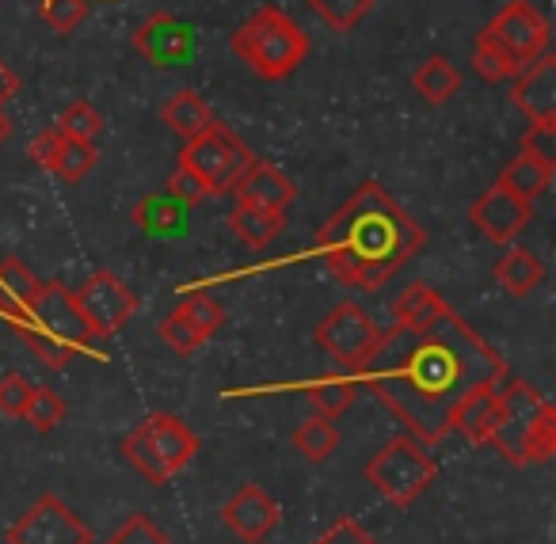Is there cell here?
<instances>
[{"label": "cell", "mask_w": 556, "mask_h": 544, "mask_svg": "<svg viewBox=\"0 0 556 544\" xmlns=\"http://www.w3.org/2000/svg\"><path fill=\"white\" fill-rule=\"evenodd\" d=\"M507 362L484 343L454 308L424 324H393L358 369L363 389L393 412V419L427 450L450 434L457 404L480 384L507 381Z\"/></svg>", "instance_id": "1"}, {"label": "cell", "mask_w": 556, "mask_h": 544, "mask_svg": "<svg viewBox=\"0 0 556 544\" xmlns=\"http://www.w3.org/2000/svg\"><path fill=\"white\" fill-rule=\"evenodd\" d=\"M427 244L424 229L381 184L366 179L325 222L317 252L336 282L351 290H378Z\"/></svg>", "instance_id": "2"}, {"label": "cell", "mask_w": 556, "mask_h": 544, "mask_svg": "<svg viewBox=\"0 0 556 544\" xmlns=\"http://www.w3.org/2000/svg\"><path fill=\"white\" fill-rule=\"evenodd\" d=\"M31 354L50 369L70 366L77 354H92L100 339L92 336L88 320L80 316L73 290H65V282H42L35 301L24 308L20 320H12Z\"/></svg>", "instance_id": "3"}, {"label": "cell", "mask_w": 556, "mask_h": 544, "mask_svg": "<svg viewBox=\"0 0 556 544\" xmlns=\"http://www.w3.org/2000/svg\"><path fill=\"white\" fill-rule=\"evenodd\" d=\"M488 445L500 450L510 465H541L556 453V412L533 384L507 377L500 384V415L488 434Z\"/></svg>", "instance_id": "4"}, {"label": "cell", "mask_w": 556, "mask_h": 544, "mask_svg": "<svg viewBox=\"0 0 556 544\" xmlns=\"http://www.w3.org/2000/svg\"><path fill=\"white\" fill-rule=\"evenodd\" d=\"M232 54L263 80H282L305 62L309 54V39L298 27L294 16H287L275 4H263L255 9L244 24L232 31Z\"/></svg>", "instance_id": "5"}, {"label": "cell", "mask_w": 556, "mask_h": 544, "mask_svg": "<svg viewBox=\"0 0 556 544\" xmlns=\"http://www.w3.org/2000/svg\"><path fill=\"white\" fill-rule=\"evenodd\" d=\"M199 453V434L179 415L156 412L141 419L123 442V457L146 476L149 483H168L184 472Z\"/></svg>", "instance_id": "6"}, {"label": "cell", "mask_w": 556, "mask_h": 544, "mask_svg": "<svg viewBox=\"0 0 556 544\" xmlns=\"http://www.w3.org/2000/svg\"><path fill=\"white\" fill-rule=\"evenodd\" d=\"M363 476L393 506H412L434 483L439 465H434V457L427 453L424 442H416L412 434H401L366 460Z\"/></svg>", "instance_id": "7"}, {"label": "cell", "mask_w": 556, "mask_h": 544, "mask_svg": "<svg viewBox=\"0 0 556 544\" xmlns=\"http://www.w3.org/2000/svg\"><path fill=\"white\" fill-rule=\"evenodd\" d=\"M477 39L484 47H492L515 73H522L541 54H548L553 31H548V20L538 4H530V0H507Z\"/></svg>", "instance_id": "8"}, {"label": "cell", "mask_w": 556, "mask_h": 544, "mask_svg": "<svg viewBox=\"0 0 556 544\" xmlns=\"http://www.w3.org/2000/svg\"><path fill=\"white\" fill-rule=\"evenodd\" d=\"M176 164L191 168L206 184L210 194H229L232 184L255 164V153L225 123H214L199 138L187 141V149L179 153Z\"/></svg>", "instance_id": "9"}, {"label": "cell", "mask_w": 556, "mask_h": 544, "mask_svg": "<svg viewBox=\"0 0 556 544\" xmlns=\"http://www.w3.org/2000/svg\"><path fill=\"white\" fill-rule=\"evenodd\" d=\"M9 544H92V529L80 521L77 510L62 503L54 491L39 495L24 514L16 518V526L4 533Z\"/></svg>", "instance_id": "10"}, {"label": "cell", "mask_w": 556, "mask_h": 544, "mask_svg": "<svg viewBox=\"0 0 556 544\" xmlns=\"http://www.w3.org/2000/svg\"><path fill=\"white\" fill-rule=\"evenodd\" d=\"M313 336H317V343L325 346L340 366H348L358 374L363 362L370 358V351L378 346L381 328L355 305V301H343V305H336L332 313L317 324Z\"/></svg>", "instance_id": "11"}, {"label": "cell", "mask_w": 556, "mask_h": 544, "mask_svg": "<svg viewBox=\"0 0 556 544\" xmlns=\"http://www.w3.org/2000/svg\"><path fill=\"white\" fill-rule=\"evenodd\" d=\"M73 301H77L80 316L88 320L96 339H111L141 305L138 293H130V286L118 282V275H111V270H96V275L73 293Z\"/></svg>", "instance_id": "12"}, {"label": "cell", "mask_w": 556, "mask_h": 544, "mask_svg": "<svg viewBox=\"0 0 556 544\" xmlns=\"http://www.w3.org/2000/svg\"><path fill=\"white\" fill-rule=\"evenodd\" d=\"M130 47L146 58L156 69H179V65L194 62L199 50V35L187 20H179L176 12H153L138 31L130 35Z\"/></svg>", "instance_id": "13"}, {"label": "cell", "mask_w": 556, "mask_h": 544, "mask_svg": "<svg viewBox=\"0 0 556 544\" xmlns=\"http://www.w3.org/2000/svg\"><path fill=\"white\" fill-rule=\"evenodd\" d=\"M31 161L42 164V168L62 179V184H80V179L96 168V161H100V149H96L92 141L65 138L58 126H50V130H42L39 138L31 141Z\"/></svg>", "instance_id": "14"}, {"label": "cell", "mask_w": 556, "mask_h": 544, "mask_svg": "<svg viewBox=\"0 0 556 544\" xmlns=\"http://www.w3.org/2000/svg\"><path fill=\"white\" fill-rule=\"evenodd\" d=\"M530 217H533V202L515 199V194L503 191L500 184L488 187V191L480 194V199L472 202V210H469V222L477 225L488 240H495V244H507V240H515L518 232L530 225Z\"/></svg>", "instance_id": "15"}, {"label": "cell", "mask_w": 556, "mask_h": 544, "mask_svg": "<svg viewBox=\"0 0 556 544\" xmlns=\"http://www.w3.org/2000/svg\"><path fill=\"white\" fill-rule=\"evenodd\" d=\"M510 103L522 111L530 123L556 118V58L541 54L533 65L510 77Z\"/></svg>", "instance_id": "16"}, {"label": "cell", "mask_w": 556, "mask_h": 544, "mask_svg": "<svg viewBox=\"0 0 556 544\" xmlns=\"http://www.w3.org/2000/svg\"><path fill=\"white\" fill-rule=\"evenodd\" d=\"M222 521L248 544H255L278 526V506L260 483H240L237 495L222 506Z\"/></svg>", "instance_id": "17"}, {"label": "cell", "mask_w": 556, "mask_h": 544, "mask_svg": "<svg viewBox=\"0 0 556 544\" xmlns=\"http://www.w3.org/2000/svg\"><path fill=\"white\" fill-rule=\"evenodd\" d=\"M232 194H237V202H252V206L282 210V214H287L290 202L298 199V187L282 168H275V164H267V161H255L252 168L232 184Z\"/></svg>", "instance_id": "18"}, {"label": "cell", "mask_w": 556, "mask_h": 544, "mask_svg": "<svg viewBox=\"0 0 556 544\" xmlns=\"http://www.w3.org/2000/svg\"><path fill=\"white\" fill-rule=\"evenodd\" d=\"M500 384H480L477 392H469V396L457 404L454 419H450V430H457V434L472 445H488L495 415H500Z\"/></svg>", "instance_id": "19"}, {"label": "cell", "mask_w": 556, "mask_h": 544, "mask_svg": "<svg viewBox=\"0 0 556 544\" xmlns=\"http://www.w3.org/2000/svg\"><path fill=\"white\" fill-rule=\"evenodd\" d=\"M134 225L146 237H179L187 229V206L168 191H153L134 206Z\"/></svg>", "instance_id": "20"}, {"label": "cell", "mask_w": 556, "mask_h": 544, "mask_svg": "<svg viewBox=\"0 0 556 544\" xmlns=\"http://www.w3.org/2000/svg\"><path fill=\"white\" fill-rule=\"evenodd\" d=\"M39 275H35L27 263L20 260H0V316L4 320H20L24 316V308L35 301V293H39Z\"/></svg>", "instance_id": "21"}, {"label": "cell", "mask_w": 556, "mask_h": 544, "mask_svg": "<svg viewBox=\"0 0 556 544\" xmlns=\"http://www.w3.org/2000/svg\"><path fill=\"white\" fill-rule=\"evenodd\" d=\"M287 214L282 210H267V206H252V202H237L229 214V229L244 240L248 248H267L270 240L282 232Z\"/></svg>", "instance_id": "22"}, {"label": "cell", "mask_w": 556, "mask_h": 544, "mask_svg": "<svg viewBox=\"0 0 556 544\" xmlns=\"http://www.w3.org/2000/svg\"><path fill=\"white\" fill-rule=\"evenodd\" d=\"M161 118L172 126V130L179 134L184 141L199 138L202 130H210V126L217 123L214 111H210V103L202 100L199 92H191V88H184V92H176L168 103L161 107Z\"/></svg>", "instance_id": "23"}, {"label": "cell", "mask_w": 556, "mask_h": 544, "mask_svg": "<svg viewBox=\"0 0 556 544\" xmlns=\"http://www.w3.org/2000/svg\"><path fill=\"white\" fill-rule=\"evenodd\" d=\"M495 282H500L510 298H526V293H533L545 282V263L533 252H526V248H510V252L495 263Z\"/></svg>", "instance_id": "24"}, {"label": "cell", "mask_w": 556, "mask_h": 544, "mask_svg": "<svg viewBox=\"0 0 556 544\" xmlns=\"http://www.w3.org/2000/svg\"><path fill=\"white\" fill-rule=\"evenodd\" d=\"M553 176H556L553 164H541V161H533V156L518 153L515 161H510L507 168L500 172V187H503V191L515 194V199L533 202L538 194H545V191H548Z\"/></svg>", "instance_id": "25"}, {"label": "cell", "mask_w": 556, "mask_h": 544, "mask_svg": "<svg viewBox=\"0 0 556 544\" xmlns=\"http://www.w3.org/2000/svg\"><path fill=\"white\" fill-rule=\"evenodd\" d=\"M412 88H416L431 107H442V103L454 100V92L462 88V73H457L442 54H434L412 73Z\"/></svg>", "instance_id": "26"}, {"label": "cell", "mask_w": 556, "mask_h": 544, "mask_svg": "<svg viewBox=\"0 0 556 544\" xmlns=\"http://www.w3.org/2000/svg\"><path fill=\"white\" fill-rule=\"evenodd\" d=\"M358 392H363V381L358 377H320L317 384H309V407L313 415H325V419H336V415H343L348 407H355Z\"/></svg>", "instance_id": "27"}, {"label": "cell", "mask_w": 556, "mask_h": 544, "mask_svg": "<svg viewBox=\"0 0 556 544\" xmlns=\"http://www.w3.org/2000/svg\"><path fill=\"white\" fill-rule=\"evenodd\" d=\"M446 308V301L431 290L427 282H412L401 298L393 301V324H424L431 316H439Z\"/></svg>", "instance_id": "28"}, {"label": "cell", "mask_w": 556, "mask_h": 544, "mask_svg": "<svg viewBox=\"0 0 556 544\" xmlns=\"http://www.w3.org/2000/svg\"><path fill=\"white\" fill-rule=\"evenodd\" d=\"M336 442H340V434H336V422L325 419V415H313V419H305L302 427L294 430V450L302 453L305 460H328L336 450Z\"/></svg>", "instance_id": "29"}, {"label": "cell", "mask_w": 556, "mask_h": 544, "mask_svg": "<svg viewBox=\"0 0 556 544\" xmlns=\"http://www.w3.org/2000/svg\"><path fill=\"white\" fill-rule=\"evenodd\" d=\"M54 126L65 134V138L92 141V146L103 138V115L88 100H73L70 107H62V115H58Z\"/></svg>", "instance_id": "30"}, {"label": "cell", "mask_w": 556, "mask_h": 544, "mask_svg": "<svg viewBox=\"0 0 556 544\" xmlns=\"http://www.w3.org/2000/svg\"><path fill=\"white\" fill-rule=\"evenodd\" d=\"M176 308H179V313H184L187 320H191L194 328H199L206 339L214 336V331L225 324V308H222V301H217L214 293H206V290H191V293H184Z\"/></svg>", "instance_id": "31"}, {"label": "cell", "mask_w": 556, "mask_h": 544, "mask_svg": "<svg viewBox=\"0 0 556 544\" xmlns=\"http://www.w3.org/2000/svg\"><path fill=\"white\" fill-rule=\"evenodd\" d=\"M378 0H309V9L325 20L332 31H351Z\"/></svg>", "instance_id": "32"}, {"label": "cell", "mask_w": 556, "mask_h": 544, "mask_svg": "<svg viewBox=\"0 0 556 544\" xmlns=\"http://www.w3.org/2000/svg\"><path fill=\"white\" fill-rule=\"evenodd\" d=\"M62 419H65L62 396H58L54 389H35L31 400H27V407H24V422H27V427L39 430V434H50V430H54Z\"/></svg>", "instance_id": "33"}, {"label": "cell", "mask_w": 556, "mask_h": 544, "mask_svg": "<svg viewBox=\"0 0 556 544\" xmlns=\"http://www.w3.org/2000/svg\"><path fill=\"white\" fill-rule=\"evenodd\" d=\"M161 339L176 354H194V351H202V346H206V336H202V331L194 328V324L187 320L179 308H172V313L161 320Z\"/></svg>", "instance_id": "34"}, {"label": "cell", "mask_w": 556, "mask_h": 544, "mask_svg": "<svg viewBox=\"0 0 556 544\" xmlns=\"http://www.w3.org/2000/svg\"><path fill=\"white\" fill-rule=\"evenodd\" d=\"M88 4H92V0H39V16L47 20L58 35H70L85 24Z\"/></svg>", "instance_id": "35"}, {"label": "cell", "mask_w": 556, "mask_h": 544, "mask_svg": "<svg viewBox=\"0 0 556 544\" xmlns=\"http://www.w3.org/2000/svg\"><path fill=\"white\" fill-rule=\"evenodd\" d=\"M108 544H172V541L149 514H130V518L111 533Z\"/></svg>", "instance_id": "36"}, {"label": "cell", "mask_w": 556, "mask_h": 544, "mask_svg": "<svg viewBox=\"0 0 556 544\" xmlns=\"http://www.w3.org/2000/svg\"><path fill=\"white\" fill-rule=\"evenodd\" d=\"M522 153L556 168V118H548V123H530V130L522 134Z\"/></svg>", "instance_id": "37"}, {"label": "cell", "mask_w": 556, "mask_h": 544, "mask_svg": "<svg viewBox=\"0 0 556 544\" xmlns=\"http://www.w3.org/2000/svg\"><path fill=\"white\" fill-rule=\"evenodd\" d=\"M35 384L27 381L24 374H4L0 377V415H9V419H24V407L31 400Z\"/></svg>", "instance_id": "38"}, {"label": "cell", "mask_w": 556, "mask_h": 544, "mask_svg": "<svg viewBox=\"0 0 556 544\" xmlns=\"http://www.w3.org/2000/svg\"><path fill=\"white\" fill-rule=\"evenodd\" d=\"M164 191H168L176 202H184L187 210L199 206V202H206V199H210L206 184H202V179L194 176L191 168H184V164H176V172L168 176V187H164Z\"/></svg>", "instance_id": "39"}, {"label": "cell", "mask_w": 556, "mask_h": 544, "mask_svg": "<svg viewBox=\"0 0 556 544\" xmlns=\"http://www.w3.org/2000/svg\"><path fill=\"white\" fill-rule=\"evenodd\" d=\"M472 69H477L480 80H488V85H503V80L515 77V69H510V65L503 62L492 47H484L480 39H477V47H472Z\"/></svg>", "instance_id": "40"}, {"label": "cell", "mask_w": 556, "mask_h": 544, "mask_svg": "<svg viewBox=\"0 0 556 544\" xmlns=\"http://www.w3.org/2000/svg\"><path fill=\"white\" fill-rule=\"evenodd\" d=\"M317 544H374V541L363 533V526H358L355 518H340L332 529H325V533L317 536Z\"/></svg>", "instance_id": "41"}, {"label": "cell", "mask_w": 556, "mask_h": 544, "mask_svg": "<svg viewBox=\"0 0 556 544\" xmlns=\"http://www.w3.org/2000/svg\"><path fill=\"white\" fill-rule=\"evenodd\" d=\"M16 92H20V77L12 73L9 62H0V107H4Z\"/></svg>", "instance_id": "42"}, {"label": "cell", "mask_w": 556, "mask_h": 544, "mask_svg": "<svg viewBox=\"0 0 556 544\" xmlns=\"http://www.w3.org/2000/svg\"><path fill=\"white\" fill-rule=\"evenodd\" d=\"M9 138H12V118L4 115V107H0V146H4Z\"/></svg>", "instance_id": "43"}, {"label": "cell", "mask_w": 556, "mask_h": 544, "mask_svg": "<svg viewBox=\"0 0 556 544\" xmlns=\"http://www.w3.org/2000/svg\"><path fill=\"white\" fill-rule=\"evenodd\" d=\"M255 544H260V541H255Z\"/></svg>", "instance_id": "44"}]
</instances>
